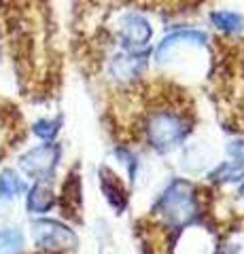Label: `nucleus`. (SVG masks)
<instances>
[{"label":"nucleus","mask_w":244,"mask_h":254,"mask_svg":"<svg viewBox=\"0 0 244 254\" xmlns=\"http://www.w3.org/2000/svg\"><path fill=\"white\" fill-rule=\"evenodd\" d=\"M132 138L157 155H168L191 136L195 127L193 102L187 91L157 81L140 85L130 93Z\"/></svg>","instance_id":"f257e3e1"},{"label":"nucleus","mask_w":244,"mask_h":254,"mask_svg":"<svg viewBox=\"0 0 244 254\" xmlns=\"http://www.w3.org/2000/svg\"><path fill=\"white\" fill-rule=\"evenodd\" d=\"M198 193L195 187L187 180H172L166 187V190L160 195L155 208H153V216L160 218L162 225L166 227H185L189 225L195 216H198Z\"/></svg>","instance_id":"f03ea898"},{"label":"nucleus","mask_w":244,"mask_h":254,"mask_svg":"<svg viewBox=\"0 0 244 254\" xmlns=\"http://www.w3.org/2000/svg\"><path fill=\"white\" fill-rule=\"evenodd\" d=\"M32 237L38 250L47 254H64L79 246L77 233L60 220L41 218L32 225Z\"/></svg>","instance_id":"7ed1b4c3"},{"label":"nucleus","mask_w":244,"mask_h":254,"mask_svg":"<svg viewBox=\"0 0 244 254\" xmlns=\"http://www.w3.org/2000/svg\"><path fill=\"white\" fill-rule=\"evenodd\" d=\"M62 157V146L56 142H45L41 146L30 148L19 157V168L28 178L36 182H49L56 176L58 163Z\"/></svg>","instance_id":"20e7f679"},{"label":"nucleus","mask_w":244,"mask_h":254,"mask_svg":"<svg viewBox=\"0 0 244 254\" xmlns=\"http://www.w3.org/2000/svg\"><path fill=\"white\" fill-rule=\"evenodd\" d=\"M117 34H119L123 51H145L153 36V28L143 13L128 11L117 21Z\"/></svg>","instance_id":"39448f33"},{"label":"nucleus","mask_w":244,"mask_h":254,"mask_svg":"<svg viewBox=\"0 0 244 254\" xmlns=\"http://www.w3.org/2000/svg\"><path fill=\"white\" fill-rule=\"evenodd\" d=\"M147 70V51H123L115 53L106 62V74L115 83H136Z\"/></svg>","instance_id":"423d86ee"},{"label":"nucleus","mask_w":244,"mask_h":254,"mask_svg":"<svg viewBox=\"0 0 244 254\" xmlns=\"http://www.w3.org/2000/svg\"><path fill=\"white\" fill-rule=\"evenodd\" d=\"M23 138V127L15 108H9L0 100V157L6 155V150L15 146V142Z\"/></svg>","instance_id":"0eeeda50"},{"label":"nucleus","mask_w":244,"mask_h":254,"mask_svg":"<svg viewBox=\"0 0 244 254\" xmlns=\"http://www.w3.org/2000/svg\"><path fill=\"white\" fill-rule=\"evenodd\" d=\"M206 45L208 43V36L204 34L202 30H176V32H170L168 36H163V41L157 45L155 49V60L157 62H166L168 55L172 53V49H176L178 45Z\"/></svg>","instance_id":"6e6552de"},{"label":"nucleus","mask_w":244,"mask_h":254,"mask_svg":"<svg viewBox=\"0 0 244 254\" xmlns=\"http://www.w3.org/2000/svg\"><path fill=\"white\" fill-rule=\"evenodd\" d=\"M100 185H102V193L106 195V201L111 203V208H115L117 214H123L125 208H128V190L121 185V180L108 168H102Z\"/></svg>","instance_id":"1a4fd4ad"},{"label":"nucleus","mask_w":244,"mask_h":254,"mask_svg":"<svg viewBox=\"0 0 244 254\" xmlns=\"http://www.w3.org/2000/svg\"><path fill=\"white\" fill-rule=\"evenodd\" d=\"M60 208L64 210L68 218L75 220L81 218V176H77V174L68 176V180L64 182V189H62Z\"/></svg>","instance_id":"9d476101"},{"label":"nucleus","mask_w":244,"mask_h":254,"mask_svg":"<svg viewBox=\"0 0 244 254\" xmlns=\"http://www.w3.org/2000/svg\"><path fill=\"white\" fill-rule=\"evenodd\" d=\"M53 205H56V195L49 185L45 182H36V185L28 190L26 195V210L30 214H47Z\"/></svg>","instance_id":"9b49d317"},{"label":"nucleus","mask_w":244,"mask_h":254,"mask_svg":"<svg viewBox=\"0 0 244 254\" xmlns=\"http://www.w3.org/2000/svg\"><path fill=\"white\" fill-rule=\"evenodd\" d=\"M26 190V185L19 178L15 170H2L0 172V199H13V197L21 195Z\"/></svg>","instance_id":"f8f14e48"},{"label":"nucleus","mask_w":244,"mask_h":254,"mask_svg":"<svg viewBox=\"0 0 244 254\" xmlns=\"http://www.w3.org/2000/svg\"><path fill=\"white\" fill-rule=\"evenodd\" d=\"M210 21L215 23L219 30L227 32V34H236V32L244 30V17L240 13H234V11H212Z\"/></svg>","instance_id":"ddd939ff"},{"label":"nucleus","mask_w":244,"mask_h":254,"mask_svg":"<svg viewBox=\"0 0 244 254\" xmlns=\"http://www.w3.org/2000/svg\"><path fill=\"white\" fill-rule=\"evenodd\" d=\"M210 178L215 182H240L244 178V161H225L210 172Z\"/></svg>","instance_id":"4468645a"},{"label":"nucleus","mask_w":244,"mask_h":254,"mask_svg":"<svg viewBox=\"0 0 244 254\" xmlns=\"http://www.w3.org/2000/svg\"><path fill=\"white\" fill-rule=\"evenodd\" d=\"M23 235L17 229H0V254H21Z\"/></svg>","instance_id":"2eb2a0df"},{"label":"nucleus","mask_w":244,"mask_h":254,"mask_svg":"<svg viewBox=\"0 0 244 254\" xmlns=\"http://www.w3.org/2000/svg\"><path fill=\"white\" fill-rule=\"evenodd\" d=\"M60 125H62V119H41V121L34 123L32 131H34V136H38L41 140L53 142L60 133Z\"/></svg>","instance_id":"dca6fc26"},{"label":"nucleus","mask_w":244,"mask_h":254,"mask_svg":"<svg viewBox=\"0 0 244 254\" xmlns=\"http://www.w3.org/2000/svg\"><path fill=\"white\" fill-rule=\"evenodd\" d=\"M138 4H145V6H155V9H172V11H183L185 6L189 4H200L202 0H134Z\"/></svg>","instance_id":"f3484780"},{"label":"nucleus","mask_w":244,"mask_h":254,"mask_svg":"<svg viewBox=\"0 0 244 254\" xmlns=\"http://www.w3.org/2000/svg\"><path fill=\"white\" fill-rule=\"evenodd\" d=\"M227 153L232 155V159L236 161H244V140H236L227 144Z\"/></svg>","instance_id":"a211bd4d"},{"label":"nucleus","mask_w":244,"mask_h":254,"mask_svg":"<svg viewBox=\"0 0 244 254\" xmlns=\"http://www.w3.org/2000/svg\"><path fill=\"white\" fill-rule=\"evenodd\" d=\"M238 195H240V199H242V201H244V185H242V187H240V193H238Z\"/></svg>","instance_id":"6ab92c4d"},{"label":"nucleus","mask_w":244,"mask_h":254,"mask_svg":"<svg viewBox=\"0 0 244 254\" xmlns=\"http://www.w3.org/2000/svg\"><path fill=\"white\" fill-rule=\"evenodd\" d=\"M43 254H47V252H43Z\"/></svg>","instance_id":"aec40b11"}]
</instances>
